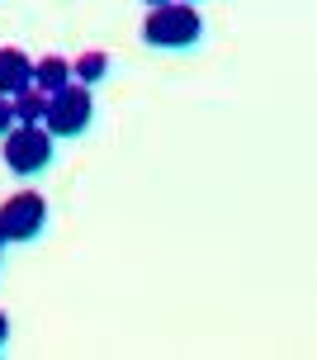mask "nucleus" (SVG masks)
Segmentation results:
<instances>
[{
  "mask_svg": "<svg viewBox=\"0 0 317 360\" xmlns=\"http://www.w3.org/2000/svg\"><path fill=\"white\" fill-rule=\"evenodd\" d=\"M142 38H147V48H161V53H185V48H194L204 38V15L190 0L152 5L147 19H142Z\"/></svg>",
  "mask_w": 317,
  "mask_h": 360,
  "instance_id": "nucleus-1",
  "label": "nucleus"
},
{
  "mask_svg": "<svg viewBox=\"0 0 317 360\" xmlns=\"http://www.w3.org/2000/svg\"><path fill=\"white\" fill-rule=\"evenodd\" d=\"M95 124V95L81 81H67L62 90L48 95V109H43V128L53 138H81L86 128Z\"/></svg>",
  "mask_w": 317,
  "mask_h": 360,
  "instance_id": "nucleus-2",
  "label": "nucleus"
},
{
  "mask_svg": "<svg viewBox=\"0 0 317 360\" xmlns=\"http://www.w3.org/2000/svg\"><path fill=\"white\" fill-rule=\"evenodd\" d=\"M48 228V199L38 190H19L0 204V247H24L38 242Z\"/></svg>",
  "mask_w": 317,
  "mask_h": 360,
  "instance_id": "nucleus-3",
  "label": "nucleus"
},
{
  "mask_svg": "<svg viewBox=\"0 0 317 360\" xmlns=\"http://www.w3.org/2000/svg\"><path fill=\"white\" fill-rule=\"evenodd\" d=\"M0 143H5L0 157L10 166V176H38V171H48V162H53V133L43 124H15Z\"/></svg>",
  "mask_w": 317,
  "mask_h": 360,
  "instance_id": "nucleus-4",
  "label": "nucleus"
},
{
  "mask_svg": "<svg viewBox=\"0 0 317 360\" xmlns=\"http://www.w3.org/2000/svg\"><path fill=\"white\" fill-rule=\"evenodd\" d=\"M34 86V57L24 48H0V95L15 100L19 90Z\"/></svg>",
  "mask_w": 317,
  "mask_h": 360,
  "instance_id": "nucleus-5",
  "label": "nucleus"
},
{
  "mask_svg": "<svg viewBox=\"0 0 317 360\" xmlns=\"http://www.w3.org/2000/svg\"><path fill=\"white\" fill-rule=\"evenodd\" d=\"M71 81V62L67 57L48 53L43 62H34V90H43V95H53V90H62Z\"/></svg>",
  "mask_w": 317,
  "mask_h": 360,
  "instance_id": "nucleus-6",
  "label": "nucleus"
},
{
  "mask_svg": "<svg viewBox=\"0 0 317 360\" xmlns=\"http://www.w3.org/2000/svg\"><path fill=\"white\" fill-rule=\"evenodd\" d=\"M105 72H109V57L100 53V48H90V53H81L71 62V81H81V86H100Z\"/></svg>",
  "mask_w": 317,
  "mask_h": 360,
  "instance_id": "nucleus-7",
  "label": "nucleus"
},
{
  "mask_svg": "<svg viewBox=\"0 0 317 360\" xmlns=\"http://www.w3.org/2000/svg\"><path fill=\"white\" fill-rule=\"evenodd\" d=\"M10 109H15V124H43V109H48V95L43 90H19L15 100H10Z\"/></svg>",
  "mask_w": 317,
  "mask_h": 360,
  "instance_id": "nucleus-8",
  "label": "nucleus"
},
{
  "mask_svg": "<svg viewBox=\"0 0 317 360\" xmlns=\"http://www.w3.org/2000/svg\"><path fill=\"white\" fill-rule=\"evenodd\" d=\"M10 128H15V109H10V100H5V95H0V138H5Z\"/></svg>",
  "mask_w": 317,
  "mask_h": 360,
  "instance_id": "nucleus-9",
  "label": "nucleus"
},
{
  "mask_svg": "<svg viewBox=\"0 0 317 360\" xmlns=\"http://www.w3.org/2000/svg\"><path fill=\"white\" fill-rule=\"evenodd\" d=\"M5 346H10V313L0 308V351H5Z\"/></svg>",
  "mask_w": 317,
  "mask_h": 360,
  "instance_id": "nucleus-10",
  "label": "nucleus"
},
{
  "mask_svg": "<svg viewBox=\"0 0 317 360\" xmlns=\"http://www.w3.org/2000/svg\"><path fill=\"white\" fill-rule=\"evenodd\" d=\"M142 5H166V0H142Z\"/></svg>",
  "mask_w": 317,
  "mask_h": 360,
  "instance_id": "nucleus-11",
  "label": "nucleus"
},
{
  "mask_svg": "<svg viewBox=\"0 0 317 360\" xmlns=\"http://www.w3.org/2000/svg\"><path fill=\"white\" fill-rule=\"evenodd\" d=\"M190 5H199V0H190Z\"/></svg>",
  "mask_w": 317,
  "mask_h": 360,
  "instance_id": "nucleus-12",
  "label": "nucleus"
}]
</instances>
